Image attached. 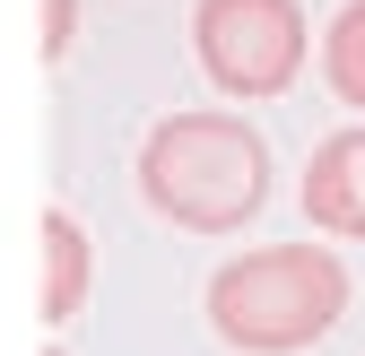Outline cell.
Listing matches in <instances>:
<instances>
[{
	"mask_svg": "<svg viewBox=\"0 0 365 356\" xmlns=\"http://www.w3.org/2000/svg\"><path fill=\"white\" fill-rule=\"evenodd\" d=\"M140 200L182 235H244L269 209V140L244 113H165L140 148Z\"/></svg>",
	"mask_w": 365,
	"mask_h": 356,
	"instance_id": "obj_1",
	"label": "cell"
},
{
	"mask_svg": "<svg viewBox=\"0 0 365 356\" xmlns=\"http://www.w3.org/2000/svg\"><path fill=\"white\" fill-rule=\"evenodd\" d=\"M348 270L331 244H252L209 278V330L235 356H304L348 322Z\"/></svg>",
	"mask_w": 365,
	"mask_h": 356,
	"instance_id": "obj_2",
	"label": "cell"
},
{
	"mask_svg": "<svg viewBox=\"0 0 365 356\" xmlns=\"http://www.w3.org/2000/svg\"><path fill=\"white\" fill-rule=\"evenodd\" d=\"M192 53L217 96H287L304 70V9L296 0H200Z\"/></svg>",
	"mask_w": 365,
	"mask_h": 356,
	"instance_id": "obj_3",
	"label": "cell"
},
{
	"mask_svg": "<svg viewBox=\"0 0 365 356\" xmlns=\"http://www.w3.org/2000/svg\"><path fill=\"white\" fill-rule=\"evenodd\" d=\"M304 217L339 244H365V130H331L322 148L304 157Z\"/></svg>",
	"mask_w": 365,
	"mask_h": 356,
	"instance_id": "obj_4",
	"label": "cell"
},
{
	"mask_svg": "<svg viewBox=\"0 0 365 356\" xmlns=\"http://www.w3.org/2000/svg\"><path fill=\"white\" fill-rule=\"evenodd\" d=\"M87 278H96V252H87V226L70 209H43V287H35V313L43 322H70L87 304Z\"/></svg>",
	"mask_w": 365,
	"mask_h": 356,
	"instance_id": "obj_5",
	"label": "cell"
},
{
	"mask_svg": "<svg viewBox=\"0 0 365 356\" xmlns=\"http://www.w3.org/2000/svg\"><path fill=\"white\" fill-rule=\"evenodd\" d=\"M322 70H331V96L365 113V0H348V9L331 18V43H322Z\"/></svg>",
	"mask_w": 365,
	"mask_h": 356,
	"instance_id": "obj_6",
	"label": "cell"
},
{
	"mask_svg": "<svg viewBox=\"0 0 365 356\" xmlns=\"http://www.w3.org/2000/svg\"><path fill=\"white\" fill-rule=\"evenodd\" d=\"M43 356H61V347H43Z\"/></svg>",
	"mask_w": 365,
	"mask_h": 356,
	"instance_id": "obj_7",
	"label": "cell"
}]
</instances>
